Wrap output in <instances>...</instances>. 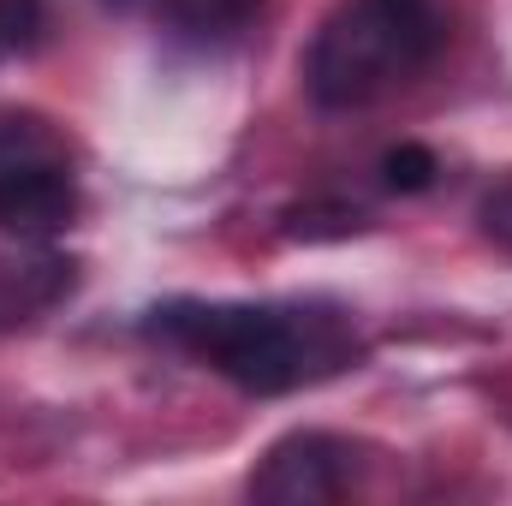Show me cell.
<instances>
[{"mask_svg": "<svg viewBox=\"0 0 512 506\" xmlns=\"http://www.w3.org/2000/svg\"><path fill=\"white\" fill-rule=\"evenodd\" d=\"M382 173H387L393 191H429L435 173H441V161H435V149H423V143H399V149L382 155Z\"/></svg>", "mask_w": 512, "mask_h": 506, "instance_id": "obj_9", "label": "cell"}, {"mask_svg": "<svg viewBox=\"0 0 512 506\" xmlns=\"http://www.w3.org/2000/svg\"><path fill=\"white\" fill-rule=\"evenodd\" d=\"M66 292H72V262H60V256L0 262V322H24Z\"/></svg>", "mask_w": 512, "mask_h": 506, "instance_id": "obj_5", "label": "cell"}, {"mask_svg": "<svg viewBox=\"0 0 512 506\" xmlns=\"http://www.w3.org/2000/svg\"><path fill=\"white\" fill-rule=\"evenodd\" d=\"M48 30L42 0H0V54H30Z\"/></svg>", "mask_w": 512, "mask_h": 506, "instance_id": "obj_8", "label": "cell"}, {"mask_svg": "<svg viewBox=\"0 0 512 506\" xmlns=\"http://www.w3.org/2000/svg\"><path fill=\"white\" fill-rule=\"evenodd\" d=\"M155 6H161V18H167L173 36L209 48V42H239L268 0H155Z\"/></svg>", "mask_w": 512, "mask_h": 506, "instance_id": "obj_6", "label": "cell"}, {"mask_svg": "<svg viewBox=\"0 0 512 506\" xmlns=\"http://www.w3.org/2000/svg\"><path fill=\"white\" fill-rule=\"evenodd\" d=\"M78 221V173L66 137L36 114H0V227L12 239H60Z\"/></svg>", "mask_w": 512, "mask_h": 506, "instance_id": "obj_3", "label": "cell"}, {"mask_svg": "<svg viewBox=\"0 0 512 506\" xmlns=\"http://www.w3.org/2000/svg\"><path fill=\"white\" fill-rule=\"evenodd\" d=\"M477 227H483L489 245H501V251L512 256V179H501V185L483 191V203H477Z\"/></svg>", "mask_w": 512, "mask_h": 506, "instance_id": "obj_10", "label": "cell"}, {"mask_svg": "<svg viewBox=\"0 0 512 506\" xmlns=\"http://www.w3.org/2000/svg\"><path fill=\"white\" fill-rule=\"evenodd\" d=\"M447 42L435 0H340L304 54V90L316 108L352 114L411 84Z\"/></svg>", "mask_w": 512, "mask_h": 506, "instance_id": "obj_2", "label": "cell"}, {"mask_svg": "<svg viewBox=\"0 0 512 506\" xmlns=\"http://www.w3.org/2000/svg\"><path fill=\"white\" fill-rule=\"evenodd\" d=\"M352 441L340 435H322V429H298V435H280L262 465L251 471V495L262 506H322L340 501L346 483H352Z\"/></svg>", "mask_w": 512, "mask_h": 506, "instance_id": "obj_4", "label": "cell"}, {"mask_svg": "<svg viewBox=\"0 0 512 506\" xmlns=\"http://www.w3.org/2000/svg\"><path fill=\"white\" fill-rule=\"evenodd\" d=\"M143 334L209 364L245 393H292L340 376L358 358V334L328 304H203L173 298L143 316Z\"/></svg>", "mask_w": 512, "mask_h": 506, "instance_id": "obj_1", "label": "cell"}, {"mask_svg": "<svg viewBox=\"0 0 512 506\" xmlns=\"http://www.w3.org/2000/svg\"><path fill=\"white\" fill-rule=\"evenodd\" d=\"M286 239H352L364 233V209L352 203H304V209H286Z\"/></svg>", "mask_w": 512, "mask_h": 506, "instance_id": "obj_7", "label": "cell"}]
</instances>
